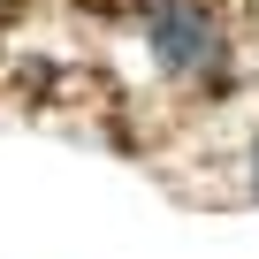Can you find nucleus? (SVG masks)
Masks as SVG:
<instances>
[{
	"label": "nucleus",
	"instance_id": "obj_1",
	"mask_svg": "<svg viewBox=\"0 0 259 259\" xmlns=\"http://www.w3.org/2000/svg\"><path fill=\"white\" fill-rule=\"evenodd\" d=\"M145 31H153L160 69H198V61H213V23L191 8V0H153V8H145Z\"/></svg>",
	"mask_w": 259,
	"mask_h": 259
},
{
	"label": "nucleus",
	"instance_id": "obj_2",
	"mask_svg": "<svg viewBox=\"0 0 259 259\" xmlns=\"http://www.w3.org/2000/svg\"><path fill=\"white\" fill-rule=\"evenodd\" d=\"M251 191H259V153H251Z\"/></svg>",
	"mask_w": 259,
	"mask_h": 259
}]
</instances>
